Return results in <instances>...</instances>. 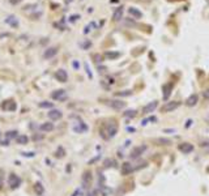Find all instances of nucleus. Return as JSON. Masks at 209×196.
<instances>
[{
  "instance_id": "f257e3e1",
  "label": "nucleus",
  "mask_w": 209,
  "mask_h": 196,
  "mask_svg": "<svg viewBox=\"0 0 209 196\" xmlns=\"http://www.w3.org/2000/svg\"><path fill=\"white\" fill-rule=\"evenodd\" d=\"M179 106H180V102H178V101L167 102V103H165L163 106H162L161 111H162V112H170V111H172V110L178 109Z\"/></svg>"
},
{
  "instance_id": "f03ea898",
  "label": "nucleus",
  "mask_w": 209,
  "mask_h": 196,
  "mask_svg": "<svg viewBox=\"0 0 209 196\" xmlns=\"http://www.w3.org/2000/svg\"><path fill=\"white\" fill-rule=\"evenodd\" d=\"M145 150H146V145L136 146L135 149H132V152H131L129 157H131V158H133V159H135V158H138V157H140Z\"/></svg>"
},
{
  "instance_id": "7ed1b4c3",
  "label": "nucleus",
  "mask_w": 209,
  "mask_h": 196,
  "mask_svg": "<svg viewBox=\"0 0 209 196\" xmlns=\"http://www.w3.org/2000/svg\"><path fill=\"white\" fill-rule=\"evenodd\" d=\"M171 90H172V84L171 82H167V84H165V85L162 86V97H163L165 101H167V99L170 98V96H171Z\"/></svg>"
},
{
  "instance_id": "20e7f679",
  "label": "nucleus",
  "mask_w": 209,
  "mask_h": 196,
  "mask_svg": "<svg viewBox=\"0 0 209 196\" xmlns=\"http://www.w3.org/2000/svg\"><path fill=\"white\" fill-rule=\"evenodd\" d=\"M157 106H158V102H157V101L149 102V103L146 105V106H144V107H143V114H145V115L150 114V112H153L154 110L157 109Z\"/></svg>"
},
{
  "instance_id": "39448f33",
  "label": "nucleus",
  "mask_w": 209,
  "mask_h": 196,
  "mask_svg": "<svg viewBox=\"0 0 209 196\" xmlns=\"http://www.w3.org/2000/svg\"><path fill=\"white\" fill-rule=\"evenodd\" d=\"M52 99H56V101H63V99L67 98V93H65L64 89H59V90H55L54 93L51 94Z\"/></svg>"
},
{
  "instance_id": "423d86ee",
  "label": "nucleus",
  "mask_w": 209,
  "mask_h": 196,
  "mask_svg": "<svg viewBox=\"0 0 209 196\" xmlns=\"http://www.w3.org/2000/svg\"><path fill=\"white\" fill-rule=\"evenodd\" d=\"M178 149H179L182 153L188 154V153H191V152H193V145L190 143H182V144H179Z\"/></svg>"
},
{
  "instance_id": "0eeeda50",
  "label": "nucleus",
  "mask_w": 209,
  "mask_h": 196,
  "mask_svg": "<svg viewBox=\"0 0 209 196\" xmlns=\"http://www.w3.org/2000/svg\"><path fill=\"white\" fill-rule=\"evenodd\" d=\"M1 109L5 110V111H15L17 109V105H16L15 101H5L1 103Z\"/></svg>"
},
{
  "instance_id": "6e6552de",
  "label": "nucleus",
  "mask_w": 209,
  "mask_h": 196,
  "mask_svg": "<svg viewBox=\"0 0 209 196\" xmlns=\"http://www.w3.org/2000/svg\"><path fill=\"white\" fill-rule=\"evenodd\" d=\"M107 130H106V132H107V136H106V139H110V137H114L115 136V133H116V131H118V125L115 124V123H110V124H107Z\"/></svg>"
},
{
  "instance_id": "1a4fd4ad",
  "label": "nucleus",
  "mask_w": 209,
  "mask_h": 196,
  "mask_svg": "<svg viewBox=\"0 0 209 196\" xmlns=\"http://www.w3.org/2000/svg\"><path fill=\"white\" fill-rule=\"evenodd\" d=\"M135 170H136V167L133 166L132 163H129V162H124V163L122 165V174L123 175H128L132 171H135Z\"/></svg>"
},
{
  "instance_id": "9d476101",
  "label": "nucleus",
  "mask_w": 209,
  "mask_h": 196,
  "mask_svg": "<svg viewBox=\"0 0 209 196\" xmlns=\"http://www.w3.org/2000/svg\"><path fill=\"white\" fill-rule=\"evenodd\" d=\"M21 184V179L17 177L16 174H10L9 175V186L10 188H17Z\"/></svg>"
},
{
  "instance_id": "9b49d317",
  "label": "nucleus",
  "mask_w": 209,
  "mask_h": 196,
  "mask_svg": "<svg viewBox=\"0 0 209 196\" xmlns=\"http://www.w3.org/2000/svg\"><path fill=\"white\" fill-rule=\"evenodd\" d=\"M55 78H56L57 81H60V82H65L68 78V75L64 69H59L55 72Z\"/></svg>"
},
{
  "instance_id": "f8f14e48",
  "label": "nucleus",
  "mask_w": 209,
  "mask_h": 196,
  "mask_svg": "<svg viewBox=\"0 0 209 196\" xmlns=\"http://www.w3.org/2000/svg\"><path fill=\"white\" fill-rule=\"evenodd\" d=\"M62 116H63L62 111L57 109H52L51 111L48 112V118L51 120H59V119H62Z\"/></svg>"
},
{
  "instance_id": "ddd939ff",
  "label": "nucleus",
  "mask_w": 209,
  "mask_h": 196,
  "mask_svg": "<svg viewBox=\"0 0 209 196\" xmlns=\"http://www.w3.org/2000/svg\"><path fill=\"white\" fill-rule=\"evenodd\" d=\"M73 131L77 133H82V132H85V131H88V125L82 122H77L73 125Z\"/></svg>"
},
{
  "instance_id": "4468645a",
  "label": "nucleus",
  "mask_w": 209,
  "mask_h": 196,
  "mask_svg": "<svg viewBox=\"0 0 209 196\" xmlns=\"http://www.w3.org/2000/svg\"><path fill=\"white\" fill-rule=\"evenodd\" d=\"M109 105L115 110H120L123 107H125V102L123 101H116V99H112V101H109Z\"/></svg>"
},
{
  "instance_id": "2eb2a0df",
  "label": "nucleus",
  "mask_w": 209,
  "mask_h": 196,
  "mask_svg": "<svg viewBox=\"0 0 209 196\" xmlns=\"http://www.w3.org/2000/svg\"><path fill=\"white\" fill-rule=\"evenodd\" d=\"M56 54H57L56 47H50V48H47L46 51H44L43 56H44V59H51V57H54Z\"/></svg>"
},
{
  "instance_id": "dca6fc26",
  "label": "nucleus",
  "mask_w": 209,
  "mask_h": 196,
  "mask_svg": "<svg viewBox=\"0 0 209 196\" xmlns=\"http://www.w3.org/2000/svg\"><path fill=\"white\" fill-rule=\"evenodd\" d=\"M197 99H199L197 94H191V96L185 99V105H187V106H190V107H192V106H195V105L197 103Z\"/></svg>"
},
{
  "instance_id": "f3484780",
  "label": "nucleus",
  "mask_w": 209,
  "mask_h": 196,
  "mask_svg": "<svg viewBox=\"0 0 209 196\" xmlns=\"http://www.w3.org/2000/svg\"><path fill=\"white\" fill-rule=\"evenodd\" d=\"M90 183H91V174L89 171H86L82 177V184L85 188H88L89 186H90Z\"/></svg>"
},
{
  "instance_id": "a211bd4d",
  "label": "nucleus",
  "mask_w": 209,
  "mask_h": 196,
  "mask_svg": "<svg viewBox=\"0 0 209 196\" xmlns=\"http://www.w3.org/2000/svg\"><path fill=\"white\" fill-rule=\"evenodd\" d=\"M34 192H35L38 196H42V195H43V193H44V187L42 186V183L37 182L35 184H34Z\"/></svg>"
},
{
  "instance_id": "6ab92c4d",
  "label": "nucleus",
  "mask_w": 209,
  "mask_h": 196,
  "mask_svg": "<svg viewBox=\"0 0 209 196\" xmlns=\"http://www.w3.org/2000/svg\"><path fill=\"white\" fill-rule=\"evenodd\" d=\"M128 13H129L131 16H133L135 18H141V17H143V13H141L138 9H136V8H132V7L128 9Z\"/></svg>"
},
{
  "instance_id": "aec40b11",
  "label": "nucleus",
  "mask_w": 209,
  "mask_h": 196,
  "mask_svg": "<svg viewBox=\"0 0 209 196\" xmlns=\"http://www.w3.org/2000/svg\"><path fill=\"white\" fill-rule=\"evenodd\" d=\"M41 131H43V132H50V131L54 130V124L52 123H43V124H41Z\"/></svg>"
},
{
  "instance_id": "412c9836",
  "label": "nucleus",
  "mask_w": 209,
  "mask_h": 196,
  "mask_svg": "<svg viewBox=\"0 0 209 196\" xmlns=\"http://www.w3.org/2000/svg\"><path fill=\"white\" fill-rule=\"evenodd\" d=\"M5 22L9 24L10 26H15V28H17L18 26V21H17V18H16L15 16H9V17L5 20Z\"/></svg>"
},
{
  "instance_id": "4be33fe9",
  "label": "nucleus",
  "mask_w": 209,
  "mask_h": 196,
  "mask_svg": "<svg viewBox=\"0 0 209 196\" xmlns=\"http://www.w3.org/2000/svg\"><path fill=\"white\" fill-rule=\"evenodd\" d=\"M16 141H17V144H20V145H25V144H28L29 139H28V136H25V135H20L16 137Z\"/></svg>"
},
{
  "instance_id": "5701e85b",
  "label": "nucleus",
  "mask_w": 209,
  "mask_h": 196,
  "mask_svg": "<svg viewBox=\"0 0 209 196\" xmlns=\"http://www.w3.org/2000/svg\"><path fill=\"white\" fill-rule=\"evenodd\" d=\"M123 16V7H119L114 12V16H112V18H114L115 21H119L120 18H122Z\"/></svg>"
},
{
  "instance_id": "b1692460",
  "label": "nucleus",
  "mask_w": 209,
  "mask_h": 196,
  "mask_svg": "<svg viewBox=\"0 0 209 196\" xmlns=\"http://www.w3.org/2000/svg\"><path fill=\"white\" fill-rule=\"evenodd\" d=\"M105 56L107 57V59H116V57L120 56V52H114V51H107L106 54H105Z\"/></svg>"
},
{
  "instance_id": "393cba45",
  "label": "nucleus",
  "mask_w": 209,
  "mask_h": 196,
  "mask_svg": "<svg viewBox=\"0 0 209 196\" xmlns=\"http://www.w3.org/2000/svg\"><path fill=\"white\" fill-rule=\"evenodd\" d=\"M132 94V90H124V91H118L116 96L118 97H128Z\"/></svg>"
},
{
  "instance_id": "a878e982",
  "label": "nucleus",
  "mask_w": 209,
  "mask_h": 196,
  "mask_svg": "<svg viewBox=\"0 0 209 196\" xmlns=\"http://www.w3.org/2000/svg\"><path fill=\"white\" fill-rule=\"evenodd\" d=\"M124 116L125 118H133L136 116V110H128V111L124 112Z\"/></svg>"
},
{
  "instance_id": "bb28decb",
  "label": "nucleus",
  "mask_w": 209,
  "mask_h": 196,
  "mask_svg": "<svg viewBox=\"0 0 209 196\" xmlns=\"http://www.w3.org/2000/svg\"><path fill=\"white\" fill-rule=\"evenodd\" d=\"M5 136H7V137L10 140V139H15V137H17L18 135H17V132H16V131H9V132H7V135H5Z\"/></svg>"
},
{
  "instance_id": "cd10ccee",
  "label": "nucleus",
  "mask_w": 209,
  "mask_h": 196,
  "mask_svg": "<svg viewBox=\"0 0 209 196\" xmlns=\"http://www.w3.org/2000/svg\"><path fill=\"white\" fill-rule=\"evenodd\" d=\"M157 143H161L159 145H169V144H171V141L167 140V139H158Z\"/></svg>"
},
{
  "instance_id": "c85d7f7f",
  "label": "nucleus",
  "mask_w": 209,
  "mask_h": 196,
  "mask_svg": "<svg viewBox=\"0 0 209 196\" xmlns=\"http://www.w3.org/2000/svg\"><path fill=\"white\" fill-rule=\"evenodd\" d=\"M39 107H44V109H51V107H52V103H51V102H41V103H39Z\"/></svg>"
},
{
  "instance_id": "c756f323",
  "label": "nucleus",
  "mask_w": 209,
  "mask_h": 196,
  "mask_svg": "<svg viewBox=\"0 0 209 196\" xmlns=\"http://www.w3.org/2000/svg\"><path fill=\"white\" fill-rule=\"evenodd\" d=\"M114 165H115V162L112 161V159H106V161H105V166H106V167L114 166Z\"/></svg>"
},
{
  "instance_id": "7c9ffc66",
  "label": "nucleus",
  "mask_w": 209,
  "mask_h": 196,
  "mask_svg": "<svg viewBox=\"0 0 209 196\" xmlns=\"http://www.w3.org/2000/svg\"><path fill=\"white\" fill-rule=\"evenodd\" d=\"M56 154H57V157H59V158H62V157L64 156V149H63V148H59V149H57V153H56Z\"/></svg>"
},
{
  "instance_id": "2f4dec72",
  "label": "nucleus",
  "mask_w": 209,
  "mask_h": 196,
  "mask_svg": "<svg viewBox=\"0 0 209 196\" xmlns=\"http://www.w3.org/2000/svg\"><path fill=\"white\" fill-rule=\"evenodd\" d=\"M85 69H86V72H88V76H89V78H91L93 77V75H91V72H90V69H89V65L85 63Z\"/></svg>"
},
{
  "instance_id": "473e14b6",
  "label": "nucleus",
  "mask_w": 209,
  "mask_h": 196,
  "mask_svg": "<svg viewBox=\"0 0 209 196\" xmlns=\"http://www.w3.org/2000/svg\"><path fill=\"white\" fill-rule=\"evenodd\" d=\"M77 18H80V16H78V15H73V16H71L69 20H71V22H75Z\"/></svg>"
},
{
  "instance_id": "72a5a7b5",
  "label": "nucleus",
  "mask_w": 209,
  "mask_h": 196,
  "mask_svg": "<svg viewBox=\"0 0 209 196\" xmlns=\"http://www.w3.org/2000/svg\"><path fill=\"white\" fill-rule=\"evenodd\" d=\"M203 97L205 99H209V89H206V90H204V93H203Z\"/></svg>"
},
{
  "instance_id": "f704fd0d",
  "label": "nucleus",
  "mask_w": 209,
  "mask_h": 196,
  "mask_svg": "<svg viewBox=\"0 0 209 196\" xmlns=\"http://www.w3.org/2000/svg\"><path fill=\"white\" fill-rule=\"evenodd\" d=\"M3 179H4V174H3V171L0 170V188H1V186H3Z\"/></svg>"
},
{
  "instance_id": "c9c22d12",
  "label": "nucleus",
  "mask_w": 209,
  "mask_h": 196,
  "mask_svg": "<svg viewBox=\"0 0 209 196\" xmlns=\"http://www.w3.org/2000/svg\"><path fill=\"white\" fill-rule=\"evenodd\" d=\"M97 195V191H90L89 193H86V196H96Z\"/></svg>"
},
{
  "instance_id": "e433bc0d",
  "label": "nucleus",
  "mask_w": 209,
  "mask_h": 196,
  "mask_svg": "<svg viewBox=\"0 0 209 196\" xmlns=\"http://www.w3.org/2000/svg\"><path fill=\"white\" fill-rule=\"evenodd\" d=\"M9 1H10V4H18L21 0H9Z\"/></svg>"
},
{
  "instance_id": "4c0bfd02",
  "label": "nucleus",
  "mask_w": 209,
  "mask_h": 196,
  "mask_svg": "<svg viewBox=\"0 0 209 196\" xmlns=\"http://www.w3.org/2000/svg\"><path fill=\"white\" fill-rule=\"evenodd\" d=\"M90 44H91L90 42H86V43H84V44H82V47H85V48H86V47H89Z\"/></svg>"
},
{
  "instance_id": "58836bf2",
  "label": "nucleus",
  "mask_w": 209,
  "mask_h": 196,
  "mask_svg": "<svg viewBox=\"0 0 209 196\" xmlns=\"http://www.w3.org/2000/svg\"><path fill=\"white\" fill-rule=\"evenodd\" d=\"M191 124H192V120H191V119H190V120H188V122H187V125H185V127H190V125H191Z\"/></svg>"
},
{
  "instance_id": "ea45409f",
  "label": "nucleus",
  "mask_w": 209,
  "mask_h": 196,
  "mask_svg": "<svg viewBox=\"0 0 209 196\" xmlns=\"http://www.w3.org/2000/svg\"><path fill=\"white\" fill-rule=\"evenodd\" d=\"M73 67H75V68H78V63H77V62H73Z\"/></svg>"
},
{
  "instance_id": "a19ab883",
  "label": "nucleus",
  "mask_w": 209,
  "mask_h": 196,
  "mask_svg": "<svg viewBox=\"0 0 209 196\" xmlns=\"http://www.w3.org/2000/svg\"><path fill=\"white\" fill-rule=\"evenodd\" d=\"M77 195H78V190H77V191H75V192L72 193V196H77Z\"/></svg>"
},
{
  "instance_id": "79ce46f5",
  "label": "nucleus",
  "mask_w": 209,
  "mask_h": 196,
  "mask_svg": "<svg viewBox=\"0 0 209 196\" xmlns=\"http://www.w3.org/2000/svg\"><path fill=\"white\" fill-rule=\"evenodd\" d=\"M72 1H73V0H64L65 4H69V3H72Z\"/></svg>"
}]
</instances>
